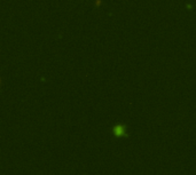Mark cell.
Returning <instances> with one entry per match:
<instances>
[{"instance_id": "1", "label": "cell", "mask_w": 196, "mask_h": 175, "mask_svg": "<svg viewBox=\"0 0 196 175\" xmlns=\"http://www.w3.org/2000/svg\"><path fill=\"white\" fill-rule=\"evenodd\" d=\"M113 134L116 136V137H128V130H126V126L123 125V124H117L113 127Z\"/></svg>"}]
</instances>
